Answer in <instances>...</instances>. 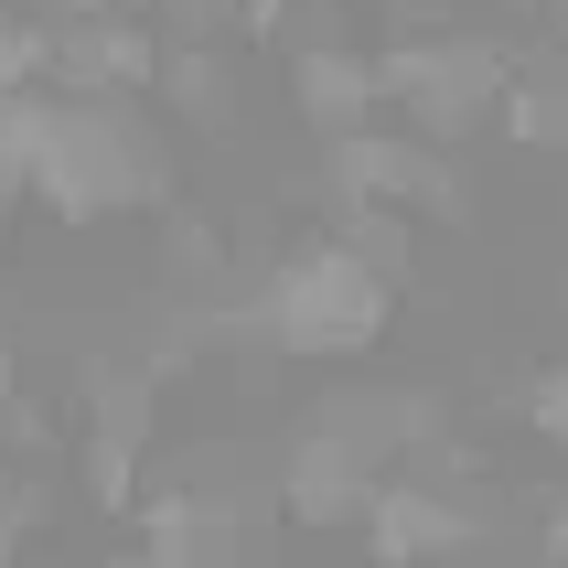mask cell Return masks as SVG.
Instances as JSON below:
<instances>
[{
	"label": "cell",
	"instance_id": "cell-6",
	"mask_svg": "<svg viewBox=\"0 0 568 568\" xmlns=\"http://www.w3.org/2000/svg\"><path fill=\"white\" fill-rule=\"evenodd\" d=\"M140 558L151 568H225L247 558V505L225 483H161L140 505Z\"/></svg>",
	"mask_w": 568,
	"mask_h": 568
},
{
	"label": "cell",
	"instance_id": "cell-3",
	"mask_svg": "<svg viewBox=\"0 0 568 568\" xmlns=\"http://www.w3.org/2000/svg\"><path fill=\"white\" fill-rule=\"evenodd\" d=\"M376 75H386V119L429 129V140H462L473 119H494L515 54L473 43V32H408V43H376Z\"/></svg>",
	"mask_w": 568,
	"mask_h": 568
},
{
	"label": "cell",
	"instance_id": "cell-5",
	"mask_svg": "<svg viewBox=\"0 0 568 568\" xmlns=\"http://www.w3.org/2000/svg\"><path fill=\"white\" fill-rule=\"evenodd\" d=\"M386 473H397V462L365 450L344 418H312V429L290 440V462H280V515L290 526H322V537H333V526H365V505H376Z\"/></svg>",
	"mask_w": 568,
	"mask_h": 568
},
{
	"label": "cell",
	"instance_id": "cell-12",
	"mask_svg": "<svg viewBox=\"0 0 568 568\" xmlns=\"http://www.w3.org/2000/svg\"><path fill=\"white\" fill-rule=\"evenodd\" d=\"M0 494H11V462H0Z\"/></svg>",
	"mask_w": 568,
	"mask_h": 568
},
{
	"label": "cell",
	"instance_id": "cell-11",
	"mask_svg": "<svg viewBox=\"0 0 568 568\" xmlns=\"http://www.w3.org/2000/svg\"><path fill=\"white\" fill-rule=\"evenodd\" d=\"M537 558H568V505H547V515H537Z\"/></svg>",
	"mask_w": 568,
	"mask_h": 568
},
{
	"label": "cell",
	"instance_id": "cell-10",
	"mask_svg": "<svg viewBox=\"0 0 568 568\" xmlns=\"http://www.w3.org/2000/svg\"><path fill=\"white\" fill-rule=\"evenodd\" d=\"M526 429H537V440L568 462V365H547V376L526 386Z\"/></svg>",
	"mask_w": 568,
	"mask_h": 568
},
{
	"label": "cell",
	"instance_id": "cell-9",
	"mask_svg": "<svg viewBox=\"0 0 568 568\" xmlns=\"http://www.w3.org/2000/svg\"><path fill=\"white\" fill-rule=\"evenodd\" d=\"M54 54H64L54 11H11V22H0V97L11 87H54Z\"/></svg>",
	"mask_w": 568,
	"mask_h": 568
},
{
	"label": "cell",
	"instance_id": "cell-4",
	"mask_svg": "<svg viewBox=\"0 0 568 568\" xmlns=\"http://www.w3.org/2000/svg\"><path fill=\"white\" fill-rule=\"evenodd\" d=\"M365 558H386V568H418V558H483V547L505 537V515L483 505V494H462V473L450 462H429V473H397L376 483V505H365Z\"/></svg>",
	"mask_w": 568,
	"mask_h": 568
},
{
	"label": "cell",
	"instance_id": "cell-1",
	"mask_svg": "<svg viewBox=\"0 0 568 568\" xmlns=\"http://www.w3.org/2000/svg\"><path fill=\"white\" fill-rule=\"evenodd\" d=\"M397 312V257H376L365 236H312V247H290L257 290V333L268 354L290 365H344L365 354Z\"/></svg>",
	"mask_w": 568,
	"mask_h": 568
},
{
	"label": "cell",
	"instance_id": "cell-2",
	"mask_svg": "<svg viewBox=\"0 0 568 568\" xmlns=\"http://www.w3.org/2000/svg\"><path fill=\"white\" fill-rule=\"evenodd\" d=\"M161 183H172V161L140 129V97L54 87L43 151H32V204H54L64 225H97V215H129V204H161Z\"/></svg>",
	"mask_w": 568,
	"mask_h": 568
},
{
	"label": "cell",
	"instance_id": "cell-8",
	"mask_svg": "<svg viewBox=\"0 0 568 568\" xmlns=\"http://www.w3.org/2000/svg\"><path fill=\"white\" fill-rule=\"evenodd\" d=\"M494 129L526 140V151H568V54H515L505 97H494Z\"/></svg>",
	"mask_w": 568,
	"mask_h": 568
},
{
	"label": "cell",
	"instance_id": "cell-7",
	"mask_svg": "<svg viewBox=\"0 0 568 568\" xmlns=\"http://www.w3.org/2000/svg\"><path fill=\"white\" fill-rule=\"evenodd\" d=\"M290 97H301V119H312L322 140H344V129L386 119V75H376V54H365V43H333V32L290 54Z\"/></svg>",
	"mask_w": 568,
	"mask_h": 568
}]
</instances>
